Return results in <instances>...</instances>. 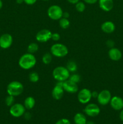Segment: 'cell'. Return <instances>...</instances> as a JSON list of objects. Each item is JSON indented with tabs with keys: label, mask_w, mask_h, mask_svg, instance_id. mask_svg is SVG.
<instances>
[{
	"label": "cell",
	"mask_w": 123,
	"mask_h": 124,
	"mask_svg": "<svg viewBox=\"0 0 123 124\" xmlns=\"http://www.w3.org/2000/svg\"><path fill=\"white\" fill-rule=\"evenodd\" d=\"M25 108L22 104L17 103L10 107V113L14 117H19L25 114Z\"/></svg>",
	"instance_id": "52a82bcc"
},
{
	"label": "cell",
	"mask_w": 123,
	"mask_h": 124,
	"mask_svg": "<svg viewBox=\"0 0 123 124\" xmlns=\"http://www.w3.org/2000/svg\"><path fill=\"white\" fill-rule=\"evenodd\" d=\"M84 113L90 117H95L100 113V109L98 105L95 104H89L84 108Z\"/></svg>",
	"instance_id": "4fadbf2b"
},
{
	"label": "cell",
	"mask_w": 123,
	"mask_h": 124,
	"mask_svg": "<svg viewBox=\"0 0 123 124\" xmlns=\"http://www.w3.org/2000/svg\"><path fill=\"white\" fill-rule=\"evenodd\" d=\"M119 118H120L121 121H123V109H122L120 113H119Z\"/></svg>",
	"instance_id": "d590c367"
},
{
	"label": "cell",
	"mask_w": 123,
	"mask_h": 124,
	"mask_svg": "<svg viewBox=\"0 0 123 124\" xmlns=\"http://www.w3.org/2000/svg\"><path fill=\"white\" fill-rule=\"evenodd\" d=\"M106 45L108 47H109L110 48H113L115 46V42L112 39H109L106 41Z\"/></svg>",
	"instance_id": "f546056e"
},
{
	"label": "cell",
	"mask_w": 123,
	"mask_h": 124,
	"mask_svg": "<svg viewBox=\"0 0 123 124\" xmlns=\"http://www.w3.org/2000/svg\"><path fill=\"white\" fill-rule=\"evenodd\" d=\"M59 25L63 29H66L70 26V22L68 19L62 18L59 19Z\"/></svg>",
	"instance_id": "7402d4cb"
},
{
	"label": "cell",
	"mask_w": 123,
	"mask_h": 124,
	"mask_svg": "<svg viewBox=\"0 0 123 124\" xmlns=\"http://www.w3.org/2000/svg\"><path fill=\"white\" fill-rule=\"evenodd\" d=\"M101 29L103 32L106 33H112L115 30V25L114 23L110 21H105L101 24Z\"/></svg>",
	"instance_id": "e0dca14e"
},
{
	"label": "cell",
	"mask_w": 123,
	"mask_h": 124,
	"mask_svg": "<svg viewBox=\"0 0 123 124\" xmlns=\"http://www.w3.org/2000/svg\"><path fill=\"white\" fill-rule=\"evenodd\" d=\"M55 124H71V122L67 119H62L59 120Z\"/></svg>",
	"instance_id": "f1b7e54d"
},
{
	"label": "cell",
	"mask_w": 123,
	"mask_h": 124,
	"mask_svg": "<svg viewBox=\"0 0 123 124\" xmlns=\"http://www.w3.org/2000/svg\"><path fill=\"white\" fill-rule=\"evenodd\" d=\"M108 56L110 59L114 61H118L120 60L122 58V52L119 49L117 48H110L108 52Z\"/></svg>",
	"instance_id": "9a60e30c"
},
{
	"label": "cell",
	"mask_w": 123,
	"mask_h": 124,
	"mask_svg": "<svg viewBox=\"0 0 123 124\" xmlns=\"http://www.w3.org/2000/svg\"><path fill=\"white\" fill-rule=\"evenodd\" d=\"M14 96L8 94V96L6 97V100H5V102H6V105L8 107H11L12 105H13L14 104Z\"/></svg>",
	"instance_id": "484cf974"
},
{
	"label": "cell",
	"mask_w": 123,
	"mask_h": 124,
	"mask_svg": "<svg viewBox=\"0 0 123 124\" xmlns=\"http://www.w3.org/2000/svg\"><path fill=\"white\" fill-rule=\"evenodd\" d=\"M74 121L75 124H86V117L83 114L77 113L74 117Z\"/></svg>",
	"instance_id": "d6986e66"
},
{
	"label": "cell",
	"mask_w": 123,
	"mask_h": 124,
	"mask_svg": "<svg viewBox=\"0 0 123 124\" xmlns=\"http://www.w3.org/2000/svg\"><path fill=\"white\" fill-rule=\"evenodd\" d=\"M110 104L115 110H121L123 109V99L118 96L112 97L110 101Z\"/></svg>",
	"instance_id": "5bb4252c"
},
{
	"label": "cell",
	"mask_w": 123,
	"mask_h": 124,
	"mask_svg": "<svg viewBox=\"0 0 123 124\" xmlns=\"http://www.w3.org/2000/svg\"><path fill=\"white\" fill-rule=\"evenodd\" d=\"M98 93L96 91H94V92H92V98H97L98 96Z\"/></svg>",
	"instance_id": "d6a6232c"
},
{
	"label": "cell",
	"mask_w": 123,
	"mask_h": 124,
	"mask_svg": "<svg viewBox=\"0 0 123 124\" xmlns=\"http://www.w3.org/2000/svg\"><path fill=\"white\" fill-rule=\"evenodd\" d=\"M35 103H36V101H35L34 98H33L32 96H28L26 98V99L24 101V105L25 109L31 110L34 107Z\"/></svg>",
	"instance_id": "ac0fdd59"
},
{
	"label": "cell",
	"mask_w": 123,
	"mask_h": 124,
	"mask_svg": "<svg viewBox=\"0 0 123 124\" xmlns=\"http://www.w3.org/2000/svg\"><path fill=\"white\" fill-rule=\"evenodd\" d=\"M63 88L64 91L72 94L77 93L78 91L77 84L72 82L69 79H67L63 82Z\"/></svg>",
	"instance_id": "7c38bea8"
},
{
	"label": "cell",
	"mask_w": 123,
	"mask_h": 124,
	"mask_svg": "<svg viewBox=\"0 0 123 124\" xmlns=\"http://www.w3.org/2000/svg\"><path fill=\"white\" fill-rule=\"evenodd\" d=\"M24 85L21 82L17 81L10 82L7 87V92L9 95L18 96L24 92Z\"/></svg>",
	"instance_id": "3957f363"
},
{
	"label": "cell",
	"mask_w": 123,
	"mask_h": 124,
	"mask_svg": "<svg viewBox=\"0 0 123 124\" xmlns=\"http://www.w3.org/2000/svg\"><path fill=\"white\" fill-rule=\"evenodd\" d=\"M42 1H49V0H42Z\"/></svg>",
	"instance_id": "ab89813d"
},
{
	"label": "cell",
	"mask_w": 123,
	"mask_h": 124,
	"mask_svg": "<svg viewBox=\"0 0 123 124\" xmlns=\"http://www.w3.org/2000/svg\"><path fill=\"white\" fill-rule=\"evenodd\" d=\"M13 43V37L10 34L4 33L0 36V47L7 49L11 47Z\"/></svg>",
	"instance_id": "8fae6325"
},
{
	"label": "cell",
	"mask_w": 123,
	"mask_h": 124,
	"mask_svg": "<svg viewBox=\"0 0 123 124\" xmlns=\"http://www.w3.org/2000/svg\"><path fill=\"white\" fill-rule=\"evenodd\" d=\"M69 3L72 4H75L76 3L80 1V0H67Z\"/></svg>",
	"instance_id": "e575fe53"
},
{
	"label": "cell",
	"mask_w": 123,
	"mask_h": 124,
	"mask_svg": "<svg viewBox=\"0 0 123 124\" xmlns=\"http://www.w3.org/2000/svg\"><path fill=\"white\" fill-rule=\"evenodd\" d=\"M86 124H95L93 121H89V122H87Z\"/></svg>",
	"instance_id": "f35d334b"
},
{
	"label": "cell",
	"mask_w": 123,
	"mask_h": 124,
	"mask_svg": "<svg viewBox=\"0 0 123 124\" xmlns=\"http://www.w3.org/2000/svg\"><path fill=\"white\" fill-rule=\"evenodd\" d=\"M52 59H53V55L51 53H46L45 54H43L42 56V60L43 64H49L51 62Z\"/></svg>",
	"instance_id": "603a6c76"
},
{
	"label": "cell",
	"mask_w": 123,
	"mask_h": 124,
	"mask_svg": "<svg viewBox=\"0 0 123 124\" xmlns=\"http://www.w3.org/2000/svg\"><path fill=\"white\" fill-rule=\"evenodd\" d=\"M60 39V34L58 33H52L51 36V39L53 40L54 41H59Z\"/></svg>",
	"instance_id": "83f0119b"
},
{
	"label": "cell",
	"mask_w": 123,
	"mask_h": 124,
	"mask_svg": "<svg viewBox=\"0 0 123 124\" xmlns=\"http://www.w3.org/2000/svg\"><path fill=\"white\" fill-rule=\"evenodd\" d=\"M112 99V94L108 90H103L98 93L97 97L98 102L101 105H106L110 103Z\"/></svg>",
	"instance_id": "ba28073f"
},
{
	"label": "cell",
	"mask_w": 123,
	"mask_h": 124,
	"mask_svg": "<svg viewBox=\"0 0 123 124\" xmlns=\"http://www.w3.org/2000/svg\"><path fill=\"white\" fill-rule=\"evenodd\" d=\"M75 8L78 12H83L86 9V5L84 2L82 1H78L77 3L75 4Z\"/></svg>",
	"instance_id": "d4e9b609"
},
{
	"label": "cell",
	"mask_w": 123,
	"mask_h": 124,
	"mask_svg": "<svg viewBox=\"0 0 123 124\" xmlns=\"http://www.w3.org/2000/svg\"><path fill=\"white\" fill-rule=\"evenodd\" d=\"M28 79L31 82L36 83V82H38L39 80V74L33 71L29 74Z\"/></svg>",
	"instance_id": "cb8c5ba5"
},
{
	"label": "cell",
	"mask_w": 123,
	"mask_h": 124,
	"mask_svg": "<svg viewBox=\"0 0 123 124\" xmlns=\"http://www.w3.org/2000/svg\"><path fill=\"white\" fill-rule=\"evenodd\" d=\"M37 1V0H24V2L27 5H33Z\"/></svg>",
	"instance_id": "4dcf8cb0"
},
{
	"label": "cell",
	"mask_w": 123,
	"mask_h": 124,
	"mask_svg": "<svg viewBox=\"0 0 123 124\" xmlns=\"http://www.w3.org/2000/svg\"><path fill=\"white\" fill-rule=\"evenodd\" d=\"M52 32L48 29H42L36 35V41L39 42H46L51 39Z\"/></svg>",
	"instance_id": "9c48e42d"
},
{
	"label": "cell",
	"mask_w": 123,
	"mask_h": 124,
	"mask_svg": "<svg viewBox=\"0 0 123 124\" xmlns=\"http://www.w3.org/2000/svg\"><path fill=\"white\" fill-rule=\"evenodd\" d=\"M98 0H83L84 2L89 4H94L96 3Z\"/></svg>",
	"instance_id": "1f68e13d"
},
{
	"label": "cell",
	"mask_w": 123,
	"mask_h": 124,
	"mask_svg": "<svg viewBox=\"0 0 123 124\" xmlns=\"http://www.w3.org/2000/svg\"><path fill=\"white\" fill-rule=\"evenodd\" d=\"M69 13L67 12H65L63 13V18H67L68 19V18L69 17Z\"/></svg>",
	"instance_id": "836d02e7"
},
{
	"label": "cell",
	"mask_w": 123,
	"mask_h": 124,
	"mask_svg": "<svg viewBox=\"0 0 123 124\" xmlns=\"http://www.w3.org/2000/svg\"><path fill=\"white\" fill-rule=\"evenodd\" d=\"M52 55L57 58H63L68 54V49L65 45L60 43L53 44L50 48Z\"/></svg>",
	"instance_id": "277c9868"
},
{
	"label": "cell",
	"mask_w": 123,
	"mask_h": 124,
	"mask_svg": "<svg viewBox=\"0 0 123 124\" xmlns=\"http://www.w3.org/2000/svg\"><path fill=\"white\" fill-rule=\"evenodd\" d=\"M64 90L63 88V82L57 81L55 87L52 90V96L55 100H60L64 94Z\"/></svg>",
	"instance_id": "30bf717a"
},
{
	"label": "cell",
	"mask_w": 123,
	"mask_h": 124,
	"mask_svg": "<svg viewBox=\"0 0 123 124\" xmlns=\"http://www.w3.org/2000/svg\"><path fill=\"white\" fill-rule=\"evenodd\" d=\"M19 67L24 70H30L36 64V58L33 54L27 53L20 57L18 61Z\"/></svg>",
	"instance_id": "6da1fadb"
},
{
	"label": "cell",
	"mask_w": 123,
	"mask_h": 124,
	"mask_svg": "<svg viewBox=\"0 0 123 124\" xmlns=\"http://www.w3.org/2000/svg\"><path fill=\"white\" fill-rule=\"evenodd\" d=\"M66 68L69 71V72L74 73L77 71V65L74 61L70 60L66 64Z\"/></svg>",
	"instance_id": "ffe728a7"
},
{
	"label": "cell",
	"mask_w": 123,
	"mask_h": 124,
	"mask_svg": "<svg viewBox=\"0 0 123 124\" xmlns=\"http://www.w3.org/2000/svg\"><path fill=\"white\" fill-rule=\"evenodd\" d=\"M53 76L57 81L63 82L68 79L70 76V72L65 67L58 66L53 70Z\"/></svg>",
	"instance_id": "7a4b0ae2"
},
{
	"label": "cell",
	"mask_w": 123,
	"mask_h": 124,
	"mask_svg": "<svg viewBox=\"0 0 123 124\" xmlns=\"http://www.w3.org/2000/svg\"><path fill=\"white\" fill-rule=\"evenodd\" d=\"M2 6H3V4H2V1L1 0H0V10L2 8Z\"/></svg>",
	"instance_id": "74e56055"
},
{
	"label": "cell",
	"mask_w": 123,
	"mask_h": 124,
	"mask_svg": "<svg viewBox=\"0 0 123 124\" xmlns=\"http://www.w3.org/2000/svg\"><path fill=\"white\" fill-rule=\"evenodd\" d=\"M98 1L100 8L104 12H110L113 8V0H98Z\"/></svg>",
	"instance_id": "2e32d148"
},
{
	"label": "cell",
	"mask_w": 123,
	"mask_h": 124,
	"mask_svg": "<svg viewBox=\"0 0 123 124\" xmlns=\"http://www.w3.org/2000/svg\"><path fill=\"white\" fill-rule=\"evenodd\" d=\"M77 99L81 104H88L92 99V92L88 88H83L78 92Z\"/></svg>",
	"instance_id": "8992f818"
},
{
	"label": "cell",
	"mask_w": 123,
	"mask_h": 124,
	"mask_svg": "<svg viewBox=\"0 0 123 124\" xmlns=\"http://www.w3.org/2000/svg\"><path fill=\"white\" fill-rule=\"evenodd\" d=\"M63 10L57 5H52L47 10V14L49 18L53 20H59L63 16Z\"/></svg>",
	"instance_id": "5b68a950"
},
{
	"label": "cell",
	"mask_w": 123,
	"mask_h": 124,
	"mask_svg": "<svg viewBox=\"0 0 123 124\" xmlns=\"http://www.w3.org/2000/svg\"><path fill=\"white\" fill-rule=\"evenodd\" d=\"M39 50V46L37 43L36 42H31L30 44L27 47V51L28 53H31V54H34V53H36Z\"/></svg>",
	"instance_id": "44dd1931"
},
{
	"label": "cell",
	"mask_w": 123,
	"mask_h": 124,
	"mask_svg": "<svg viewBox=\"0 0 123 124\" xmlns=\"http://www.w3.org/2000/svg\"><path fill=\"white\" fill-rule=\"evenodd\" d=\"M16 3L18 4H22L24 2V0H16Z\"/></svg>",
	"instance_id": "8d00e7d4"
},
{
	"label": "cell",
	"mask_w": 123,
	"mask_h": 124,
	"mask_svg": "<svg viewBox=\"0 0 123 124\" xmlns=\"http://www.w3.org/2000/svg\"><path fill=\"white\" fill-rule=\"evenodd\" d=\"M68 79L71 80V81L72 82H75V83H78V82L80 81L81 79V77L77 73H74V74H72V75H70L69 78Z\"/></svg>",
	"instance_id": "4316f807"
}]
</instances>
